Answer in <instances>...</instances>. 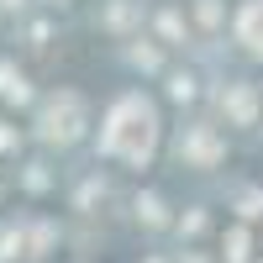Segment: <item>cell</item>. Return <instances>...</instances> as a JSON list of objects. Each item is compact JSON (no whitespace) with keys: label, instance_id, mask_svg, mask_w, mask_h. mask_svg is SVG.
<instances>
[{"label":"cell","instance_id":"3","mask_svg":"<svg viewBox=\"0 0 263 263\" xmlns=\"http://www.w3.org/2000/svg\"><path fill=\"white\" fill-rule=\"evenodd\" d=\"M0 95H6V100H27V95H32L16 63H0Z\"/></svg>","mask_w":263,"mask_h":263},{"label":"cell","instance_id":"6","mask_svg":"<svg viewBox=\"0 0 263 263\" xmlns=\"http://www.w3.org/2000/svg\"><path fill=\"white\" fill-rule=\"evenodd\" d=\"M190 153H195V158H211L216 147H211V137H205V132H195V137H190Z\"/></svg>","mask_w":263,"mask_h":263},{"label":"cell","instance_id":"12","mask_svg":"<svg viewBox=\"0 0 263 263\" xmlns=\"http://www.w3.org/2000/svg\"><path fill=\"white\" fill-rule=\"evenodd\" d=\"M0 6H21V0H0Z\"/></svg>","mask_w":263,"mask_h":263},{"label":"cell","instance_id":"10","mask_svg":"<svg viewBox=\"0 0 263 263\" xmlns=\"http://www.w3.org/2000/svg\"><path fill=\"white\" fill-rule=\"evenodd\" d=\"M95 195H105V190H100V184L90 179V184H84V190H79V205H95Z\"/></svg>","mask_w":263,"mask_h":263},{"label":"cell","instance_id":"8","mask_svg":"<svg viewBox=\"0 0 263 263\" xmlns=\"http://www.w3.org/2000/svg\"><path fill=\"white\" fill-rule=\"evenodd\" d=\"M132 63H142V69H153V63H158V53H153V48H132Z\"/></svg>","mask_w":263,"mask_h":263},{"label":"cell","instance_id":"2","mask_svg":"<svg viewBox=\"0 0 263 263\" xmlns=\"http://www.w3.org/2000/svg\"><path fill=\"white\" fill-rule=\"evenodd\" d=\"M37 137L42 142H58V147H69L84 137V100L74 90H58L48 105H42V116H37Z\"/></svg>","mask_w":263,"mask_h":263},{"label":"cell","instance_id":"11","mask_svg":"<svg viewBox=\"0 0 263 263\" xmlns=\"http://www.w3.org/2000/svg\"><path fill=\"white\" fill-rule=\"evenodd\" d=\"M11 142H16V132H11V126H0V147H11Z\"/></svg>","mask_w":263,"mask_h":263},{"label":"cell","instance_id":"1","mask_svg":"<svg viewBox=\"0 0 263 263\" xmlns=\"http://www.w3.org/2000/svg\"><path fill=\"white\" fill-rule=\"evenodd\" d=\"M153 142H158V111L142 95H121L100 126V153H111L121 163H147Z\"/></svg>","mask_w":263,"mask_h":263},{"label":"cell","instance_id":"7","mask_svg":"<svg viewBox=\"0 0 263 263\" xmlns=\"http://www.w3.org/2000/svg\"><path fill=\"white\" fill-rule=\"evenodd\" d=\"M27 184H32V190H48V174H42V163L27 168Z\"/></svg>","mask_w":263,"mask_h":263},{"label":"cell","instance_id":"4","mask_svg":"<svg viewBox=\"0 0 263 263\" xmlns=\"http://www.w3.org/2000/svg\"><path fill=\"white\" fill-rule=\"evenodd\" d=\"M137 216L147 227H163V205H158V195H137Z\"/></svg>","mask_w":263,"mask_h":263},{"label":"cell","instance_id":"5","mask_svg":"<svg viewBox=\"0 0 263 263\" xmlns=\"http://www.w3.org/2000/svg\"><path fill=\"white\" fill-rule=\"evenodd\" d=\"M16 253H21V232H11V227H6V232H0V263L16 258Z\"/></svg>","mask_w":263,"mask_h":263},{"label":"cell","instance_id":"9","mask_svg":"<svg viewBox=\"0 0 263 263\" xmlns=\"http://www.w3.org/2000/svg\"><path fill=\"white\" fill-rule=\"evenodd\" d=\"M48 242H53V227H37V232H32V248L42 253V248H48Z\"/></svg>","mask_w":263,"mask_h":263}]
</instances>
